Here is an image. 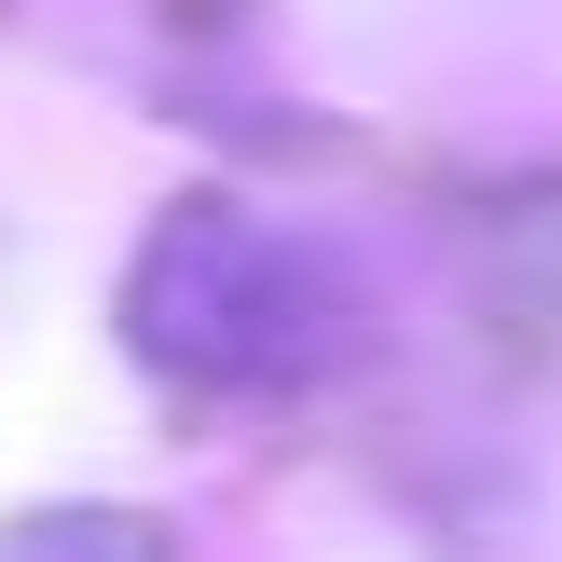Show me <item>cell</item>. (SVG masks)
Here are the masks:
<instances>
[{
  "label": "cell",
  "mask_w": 562,
  "mask_h": 562,
  "mask_svg": "<svg viewBox=\"0 0 562 562\" xmlns=\"http://www.w3.org/2000/svg\"><path fill=\"white\" fill-rule=\"evenodd\" d=\"M137 316V357L179 384H220V398H274V384H316L329 357L357 344V289L316 234H274V220H234V206H192L151 234L124 289Z\"/></svg>",
  "instance_id": "1"
}]
</instances>
